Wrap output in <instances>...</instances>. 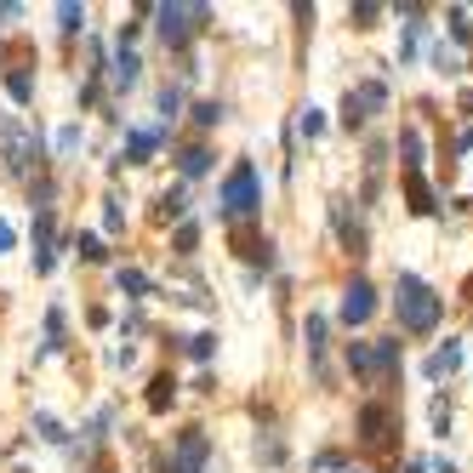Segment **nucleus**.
I'll return each mask as SVG.
<instances>
[{
  "instance_id": "nucleus-1",
  "label": "nucleus",
  "mask_w": 473,
  "mask_h": 473,
  "mask_svg": "<svg viewBox=\"0 0 473 473\" xmlns=\"http://www.w3.org/2000/svg\"><path fill=\"white\" fill-rule=\"evenodd\" d=\"M394 308H399V331L428 337V331L439 326V314H445V297L428 286L422 274H399V286H394Z\"/></svg>"
},
{
  "instance_id": "nucleus-2",
  "label": "nucleus",
  "mask_w": 473,
  "mask_h": 473,
  "mask_svg": "<svg viewBox=\"0 0 473 473\" xmlns=\"http://www.w3.org/2000/svg\"><path fill=\"white\" fill-rule=\"evenodd\" d=\"M348 371L365 382H388L399 371V337L388 342H348Z\"/></svg>"
},
{
  "instance_id": "nucleus-3",
  "label": "nucleus",
  "mask_w": 473,
  "mask_h": 473,
  "mask_svg": "<svg viewBox=\"0 0 473 473\" xmlns=\"http://www.w3.org/2000/svg\"><path fill=\"white\" fill-rule=\"evenodd\" d=\"M155 17H160V40L166 46H188V40L206 29L211 6H155Z\"/></svg>"
},
{
  "instance_id": "nucleus-4",
  "label": "nucleus",
  "mask_w": 473,
  "mask_h": 473,
  "mask_svg": "<svg viewBox=\"0 0 473 473\" xmlns=\"http://www.w3.org/2000/svg\"><path fill=\"white\" fill-rule=\"evenodd\" d=\"M257 206H263V200H257V171L240 160V166L223 177V211H228V217H251Z\"/></svg>"
},
{
  "instance_id": "nucleus-5",
  "label": "nucleus",
  "mask_w": 473,
  "mask_h": 473,
  "mask_svg": "<svg viewBox=\"0 0 473 473\" xmlns=\"http://www.w3.org/2000/svg\"><path fill=\"white\" fill-rule=\"evenodd\" d=\"M382 103H388V86H382V80H365V86H354V92L342 97V126H348V132H359V126L382 109Z\"/></svg>"
},
{
  "instance_id": "nucleus-6",
  "label": "nucleus",
  "mask_w": 473,
  "mask_h": 473,
  "mask_svg": "<svg viewBox=\"0 0 473 473\" xmlns=\"http://www.w3.org/2000/svg\"><path fill=\"white\" fill-rule=\"evenodd\" d=\"M377 314V291H371V279H348V291H342V303H337V319L342 326H365V319Z\"/></svg>"
},
{
  "instance_id": "nucleus-7",
  "label": "nucleus",
  "mask_w": 473,
  "mask_h": 473,
  "mask_svg": "<svg viewBox=\"0 0 473 473\" xmlns=\"http://www.w3.org/2000/svg\"><path fill=\"white\" fill-rule=\"evenodd\" d=\"M394 428H399V422H394L388 405H377V399H371V405L359 411V439H365V445H377V450H382V445L394 439Z\"/></svg>"
},
{
  "instance_id": "nucleus-8",
  "label": "nucleus",
  "mask_w": 473,
  "mask_h": 473,
  "mask_svg": "<svg viewBox=\"0 0 473 473\" xmlns=\"http://www.w3.org/2000/svg\"><path fill=\"white\" fill-rule=\"evenodd\" d=\"M206 428H188V434L177 439V450H171V462H188V468H206Z\"/></svg>"
},
{
  "instance_id": "nucleus-9",
  "label": "nucleus",
  "mask_w": 473,
  "mask_h": 473,
  "mask_svg": "<svg viewBox=\"0 0 473 473\" xmlns=\"http://www.w3.org/2000/svg\"><path fill=\"white\" fill-rule=\"evenodd\" d=\"M155 148H160V132H143V126H137V132H126V155H120V160H126V166H143ZM120 160H115V166H120Z\"/></svg>"
},
{
  "instance_id": "nucleus-10",
  "label": "nucleus",
  "mask_w": 473,
  "mask_h": 473,
  "mask_svg": "<svg viewBox=\"0 0 473 473\" xmlns=\"http://www.w3.org/2000/svg\"><path fill=\"white\" fill-rule=\"evenodd\" d=\"M137 80H143V57L120 40V52H115V86L126 92V86H137Z\"/></svg>"
},
{
  "instance_id": "nucleus-11",
  "label": "nucleus",
  "mask_w": 473,
  "mask_h": 473,
  "mask_svg": "<svg viewBox=\"0 0 473 473\" xmlns=\"http://www.w3.org/2000/svg\"><path fill=\"white\" fill-rule=\"evenodd\" d=\"M405 200H411V211H417V217H428V211H439V206H434V188L422 183V171H405Z\"/></svg>"
},
{
  "instance_id": "nucleus-12",
  "label": "nucleus",
  "mask_w": 473,
  "mask_h": 473,
  "mask_svg": "<svg viewBox=\"0 0 473 473\" xmlns=\"http://www.w3.org/2000/svg\"><path fill=\"white\" fill-rule=\"evenodd\" d=\"M331 223H337V234H342V246H348V251H365V223L348 217V211H342V200L331 206Z\"/></svg>"
},
{
  "instance_id": "nucleus-13",
  "label": "nucleus",
  "mask_w": 473,
  "mask_h": 473,
  "mask_svg": "<svg viewBox=\"0 0 473 473\" xmlns=\"http://www.w3.org/2000/svg\"><path fill=\"white\" fill-rule=\"evenodd\" d=\"M457 365H462V348H457V342H445V348H434V354H428V365H422V371H428V382H439V377H450V371H457Z\"/></svg>"
},
{
  "instance_id": "nucleus-14",
  "label": "nucleus",
  "mask_w": 473,
  "mask_h": 473,
  "mask_svg": "<svg viewBox=\"0 0 473 473\" xmlns=\"http://www.w3.org/2000/svg\"><path fill=\"white\" fill-rule=\"evenodd\" d=\"M303 337H308V359L319 365V377H326V314H308Z\"/></svg>"
},
{
  "instance_id": "nucleus-15",
  "label": "nucleus",
  "mask_w": 473,
  "mask_h": 473,
  "mask_svg": "<svg viewBox=\"0 0 473 473\" xmlns=\"http://www.w3.org/2000/svg\"><path fill=\"white\" fill-rule=\"evenodd\" d=\"M155 217H160V223H183V217H188V188H166L160 206H155Z\"/></svg>"
},
{
  "instance_id": "nucleus-16",
  "label": "nucleus",
  "mask_w": 473,
  "mask_h": 473,
  "mask_svg": "<svg viewBox=\"0 0 473 473\" xmlns=\"http://www.w3.org/2000/svg\"><path fill=\"white\" fill-rule=\"evenodd\" d=\"M6 92H12V103H35V75H29V63H12V69H6Z\"/></svg>"
},
{
  "instance_id": "nucleus-17",
  "label": "nucleus",
  "mask_w": 473,
  "mask_h": 473,
  "mask_svg": "<svg viewBox=\"0 0 473 473\" xmlns=\"http://www.w3.org/2000/svg\"><path fill=\"white\" fill-rule=\"evenodd\" d=\"M177 171H183V177H206V171H211V148H183V155H177Z\"/></svg>"
},
{
  "instance_id": "nucleus-18",
  "label": "nucleus",
  "mask_w": 473,
  "mask_h": 473,
  "mask_svg": "<svg viewBox=\"0 0 473 473\" xmlns=\"http://www.w3.org/2000/svg\"><path fill=\"white\" fill-rule=\"evenodd\" d=\"M399 155H405V171H422V132H417V126H405V132H399Z\"/></svg>"
},
{
  "instance_id": "nucleus-19",
  "label": "nucleus",
  "mask_w": 473,
  "mask_h": 473,
  "mask_svg": "<svg viewBox=\"0 0 473 473\" xmlns=\"http://www.w3.org/2000/svg\"><path fill=\"white\" fill-rule=\"evenodd\" d=\"M171 399H177V382H171V377L148 382V411H171Z\"/></svg>"
},
{
  "instance_id": "nucleus-20",
  "label": "nucleus",
  "mask_w": 473,
  "mask_h": 473,
  "mask_svg": "<svg viewBox=\"0 0 473 473\" xmlns=\"http://www.w3.org/2000/svg\"><path fill=\"white\" fill-rule=\"evenodd\" d=\"M115 279H120V291H126V297H155V279L137 274V268H120Z\"/></svg>"
},
{
  "instance_id": "nucleus-21",
  "label": "nucleus",
  "mask_w": 473,
  "mask_h": 473,
  "mask_svg": "<svg viewBox=\"0 0 473 473\" xmlns=\"http://www.w3.org/2000/svg\"><path fill=\"white\" fill-rule=\"evenodd\" d=\"M57 348H63V308L46 314V342H40V359H52Z\"/></svg>"
},
{
  "instance_id": "nucleus-22",
  "label": "nucleus",
  "mask_w": 473,
  "mask_h": 473,
  "mask_svg": "<svg viewBox=\"0 0 473 473\" xmlns=\"http://www.w3.org/2000/svg\"><path fill=\"white\" fill-rule=\"evenodd\" d=\"M57 24H63V35H80V29H86V6L63 0V6H57Z\"/></svg>"
},
{
  "instance_id": "nucleus-23",
  "label": "nucleus",
  "mask_w": 473,
  "mask_h": 473,
  "mask_svg": "<svg viewBox=\"0 0 473 473\" xmlns=\"http://www.w3.org/2000/svg\"><path fill=\"white\" fill-rule=\"evenodd\" d=\"M35 434L46 439V445H63V439H69V434H63V422H57V417H46V411L35 417Z\"/></svg>"
},
{
  "instance_id": "nucleus-24",
  "label": "nucleus",
  "mask_w": 473,
  "mask_h": 473,
  "mask_svg": "<svg viewBox=\"0 0 473 473\" xmlns=\"http://www.w3.org/2000/svg\"><path fill=\"white\" fill-rule=\"evenodd\" d=\"M75 246H80V257H86V263H103V257H109L97 234H75Z\"/></svg>"
},
{
  "instance_id": "nucleus-25",
  "label": "nucleus",
  "mask_w": 473,
  "mask_h": 473,
  "mask_svg": "<svg viewBox=\"0 0 473 473\" xmlns=\"http://www.w3.org/2000/svg\"><path fill=\"white\" fill-rule=\"evenodd\" d=\"M348 17H354L359 29H371L377 17H382V6H377V0H359V6H348Z\"/></svg>"
},
{
  "instance_id": "nucleus-26",
  "label": "nucleus",
  "mask_w": 473,
  "mask_h": 473,
  "mask_svg": "<svg viewBox=\"0 0 473 473\" xmlns=\"http://www.w3.org/2000/svg\"><path fill=\"white\" fill-rule=\"evenodd\" d=\"M160 115H166V120L183 115V92H177V86H166V92H160Z\"/></svg>"
},
{
  "instance_id": "nucleus-27",
  "label": "nucleus",
  "mask_w": 473,
  "mask_h": 473,
  "mask_svg": "<svg viewBox=\"0 0 473 473\" xmlns=\"http://www.w3.org/2000/svg\"><path fill=\"white\" fill-rule=\"evenodd\" d=\"M183 348L195 359H211V354H217V337H183Z\"/></svg>"
},
{
  "instance_id": "nucleus-28",
  "label": "nucleus",
  "mask_w": 473,
  "mask_h": 473,
  "mask_svg": "<svg viewBox=\"0 0 473 473\" xmlns=\"http://www.w3.org/2000/svg\"><path fill=\"white\" fill-rule=\"evenodd\" d=\"M450 35H457V40H462V46H468V40H473V24H468V12H462V6H450Z\"/></svg>"
},
{
  "instance_id": "nucleus-29",
  "label": "nucleus",
  "mask_w": 473,
  "mask_h": 473,
  "mask_svg": "<svg viewBox=\"0 0 473 473\" xmlns=\"http://www.w3.org/2000/svg\"><path fill=\"white\" fill-rule=\"evenodd\" d=\"M195 246H200V223H177V251L188 257Z\"/></svg>"
},
{
  "instance_id": "nucleus-30",
  "label": "nucleus",
  "mask_w": 473,
  "mask_h": 473,
  "mask_svg": "<svg viewBox=\"0 0 473 473\" xmlns=\"http://www.w3.org/2000/svg\"><path fill=\"white\" fill-rule=\"evenodd\" d=\"M103 228H109V234H120V228H126V211H120V200H109V206H103Z\"/></svg>"
},
{
  "instance_id": "nucleus-31",
  "label": "nucleus",
  "mask_w": 473,
  "mask_h": 473,
  "mask_svg": "<svg viewBox=\"0 0 473 473\" xmlns=\"http://www.w3.org/2000/svg\"><path fill=\"white\" fill-rule=\"evenodd\" d=\"M75 148H80V126H63L57 132V155H75Z\"/></svg>"
},
{
  "instance_id": "nucleus-32",
  "label": "nucleus",
  "mask_w": 473,
  "mask_h": 473,
  "mask_svg": "<svg viewBox=\"0 0 473 473\" xmlns=\"http://www.w3.org/2000/svg\"><path fill=\"white\" fill-rule=\"evenodd\" d=\"M195 120H200V126H223V103H200Z\"/></svg>"
},
{
  "instance_id": "nucleus-33",
  "label": "nucleus",
  "mask_w": 473,
  "mask_h": 473,
  "mask_svg": "<svg viewBox=\"0 0 473 473\" xmlns=\"http://www.w3.org/2000/svg\"><path fill=\"white\" fill-rule=\"evenodd\" d=\"M319 132H326V115H319V109H303V137H319Z\"/></svg>"
},
{
  "instance_id": "nucleus-34",
  "label": "nucleus",
  "mask_w": 473,
  "mask_h": 473,
  "mask_svg": "<svg viewBox=\"0 0 473 473\" xmlns=\"http://www.w3.org/2000/svg\"><path fill=\"white\" fill-rule=\"evenodd\" d=\"M434 434H450V399H434Z\"/></svg>"
},
{
  "instance_id": "nucleus-35",
  "label": "nucleus",
  "mask_w": 473,
  "mask_h": 473,
  "mask_svg": "<svg viewBox=\"0 0 473 473\" xmlns=\"http://www.w3.org/2000/svg\"><path fill=\"white\" fill-rule=\"evenodd\" d=\"M314 473H342V457H337V450H319V462H314Z\"/></svg>"
},
{
  "instance_id": "nucleus-36",
  "label": "nucleus",
  "mask_w": 473,
  "mask_h": 473,
  "mask_svg": "<svg viewBox=\"0 0 473 473\" xmlns=\"http://www.w3.org/2000/svg\"><path fill=\"white\" fill-rule=\"evenodd\" d=\"M257 457H263V462H279L286 450H279V439H257Z\"/></svg>"
},
{
  "instance_id": "nucleus-37",
  "label": "nucleus",
  "mask_w": 473,
  "mask_h": 473,
  "mask_svg": "<svg viewBox=\"0 0 473 473\" xmlns=\"http://www.w3.org/2000/svg\"><path fill=\"white\" fill-rule=\"evenodd\" d=\"M434 63H439V69H462V57H457V52H445V46H434Z\"/></svg>"
},
{
  "instance_id": "nucleus-38",
  "label": "nucleus",
  "mask_w": 473,
  "mask_h": 473,
  "mask_svg": "<svg viewBox=\"0 0 473 473\" xmlns=\"http://www.w3.org/2000/svg\"><path fill=\"white\" fill-rule=\"evenodd\" d=\"M12 246H17V228H12L6 217H0V251H12Z\"/></svg>"
},
{
  "instance_id": "nucleus-39",
  "label": "nucleus",
  "mask_w": 473,
  "mask_h": 473,
  "mask_svg": "<svg viewBox=\"0 0 473 473\" xmlns=\"http://www.w3.org/2000/svg\"><path fill=\"white\" fill-rule=\"evenodd\" d=\"M166 473H206V468H188V462H166Z\"/></svg>"
},
{
  "instance_id": "nucleus-40",
  "label": "nucleus",
  "mask_w": 473,
  "mask_h": 473,
  "mask_svg": "<svg viewBox=\"0 0 473 473\" xmlns=\"http://www.w3.org/2000/svg\"><path fill=\"white\" fill-rule=\"evenodd\" d=\"M405 473H428V462H411V468H405Z\"/></svg>"
},
{
  "instance_id": "nucleus-41",
  "label": "nucleus",
  "mask_w": 473,
  "mask_h": 473,
  "mask_svg": "<svg viewBox=\"0 0 473 473\" xmlns=\"http://www.w3.org/2000/svg\"><path fill=\"white\" fill-rule=\"evenodd\" d=\"M354 473H359V468H354Z\"/></svg>"
}]
</instances>
